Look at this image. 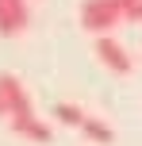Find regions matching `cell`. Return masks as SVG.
Returning a JSON list of instances; mask_svg holds the SVG:
<instances>
[{
  "label": "cell",
  "instance_id": "obj_8",
  "mask_svg": "<svg viewBox=\"0 0 142 146\" xmlns=\"http://www.w3.org/2000/svg\"><path fill=\"white\" fill-rule=\"evenodd\" d=\"M127 8V23H142V0H123Z\"/></svg>",
  "mask_w": 142,
  "mask_h": 146
},
{
  "label": "cell",
  "instance_id": "obj_7",
  "mask_svg": "<svg viewBox=\"0 0 142 146\" xmlns=\"http://www.w3.org/2000/svg\"><path fill=\"white\" fill-rule=\"evenodd\" d=\"M54 119H58L61 127H77V131H81V123L89 119V111H81L77 104H54Z\"/></svg>",
  "mask_w": 142,
  "mask_h": 146
},
{
  "label": "cell",
  "instance_id": "obj_5",
  "mask_svg": "<svg viewBox=\"0 0 142 146\" xmlns=\"http://www.w3.org/2000/svg\"><path fill=\"white\" fill-rule=\"evenodd\" d=\"M8 123H12V131L19 135V139H27V142H50V127H46L35 111H27V115H12Z\"/></svg>",
  "mask_w": 142,
  "mask_h": 146
},
{
  "label": "cell",
  "instance_id": "obj_3",
  "mask_svg": "<svg viewBox=\"0 0 142 146\" xmlns=\"http://www.w3.org/2000/svg\"><path fill=\"white\" fill-rule=\"evenodd\" d=\"M31 23V8L27 0H0V35L4 38H15L23 35Z\"/></svg>",
  "mask_w": 142,
  "mask_h": 146
},
{
  "label": "cell",
  "instance_id": "obj_6",
  "mask_svg": "<svg viewBox=\"0 0 142 146\" xmlns=\"http://www.w3.org/2000/svg\"><path fill=\"white\" fill-rule=\"evenodd\" d=\"M81 135H85L89 142H96V146H112V139H115L112 127H108L104 119H96V115H89V119L81 123Z\"/></svg>",
  "mask_w": 142,
  "mask_h": 146
},
{
  "label": "cell",
  "instance_id": "obj_9",
  "mask_svg": "<svg viewBox=\"0 0 142 146\" xmlns=\"http://www.w3.org/2000/svg\"><path fill=\"white\" fill-rule=\"evenodd\" d=\"M0 115L8 119V100H4V92H0Z\"/></svg>",
  "mask_w": 142,
  "mask_h": 146
},
{
  "label": "cell",
  "instance_id": "obj_2",
  "mask_svg": "<svg viewBox=\"0 0 142 146\" xmlns=\"http://www.w3.org/2000/svg\"><path fill=\"white\" fill-rule=\"evenodd\" d=\"M96 58H100V66L112 69L115 77H127V73L135 69V58H131L112 35H96Z\"/></svg>",
  "mask_w": 142,
  "mask_h": 146
},
{
  "label": "cell",
  "instance_id": "obj_4",
  "mask_svg": "<svg viewBox=\"0 0 142 146\" xmlns=\"http://www.w3.org/2000/svg\"><path fill=\"white\" fill-rule=\"evenodd\" d=\"M0 92H4V100H8V119H12V115H27V111H35L31 92L23 88V81L15 77V73H0Z\"/></svg>",
  "mask_w": 142,
  "mask_h": 146
},
{
  "label": "cell",
  "instance_id": "obj_1",
  "mask_svg": "<svg viewBox=\"0 0 142 146\" xmlns=\"http://www.w3.org/2000/svg\"><path fill=\"white\" fill-rule=\"evenodd\" d=\"M119 23H127L123 0H85L81 4V27L92 35H112Z\"/></svg>",
  "mask_w": 142,
  "mask_h": 146
}]
</instances>
